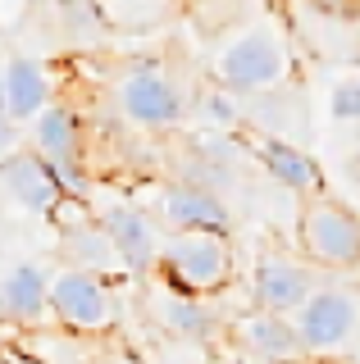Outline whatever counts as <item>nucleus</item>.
Segmentation results:
<instances>
[{
	"label": "nucleus",
	"mask_w": 360,
	"mask_h": 364,
	"mask_svg": "<svg viewBox=\"0 0 360 364\" xmlns=\"http://www.w3.org/2000/svg\"><path fill=\"white\" fill-rule=\"evenodd\" d=\"M155 273L169 282V291L215 296L238 273V250H233L228 232H215V228H174L164 237Z\"/></svg>",
	"instance_id": "1"
},
{
	"label": "nucleus",
	"mask_w": 360,
	"mask_h": 364,
	"mask_svg": "<svg viewBox=\"0 0 360 364\" xmlns=\"http://www.w3.org/2000/svg\"><path fill=\"white\" fill-rule=\"evenodd\" d=\"M287 41L274 23H251V28L233 32L223 46L210 55V77L219 87L238 91V96H255V91L283 87L287 82Z\"/></svg>",
	"instance_id": "2"
},
{
	"label": "nucleus",
	"mask_w": 360,
	"mask_h": 364,
	"mask_svg": "<svg viewBox=\"0 0 360 364\" xmlns=\"http://www.w3.org/2000/svg\"><path fill=\"white\" fill-rule=\"evenodd\" d=\"M115 109L142 132H174L187 123L192 100L164 64L137 60L115 77Z\"/></svg>",
	"instance_id": "3"
},
{
	"label": "nucleus",
	"mask_w": 360,
	"mask_h": 364,
	"mask_svg": "<svg viewBox=\"0 0 360 364\" xmlns=\"http://www.w3.org/2000/svg\"><path fill=\"white\" fill-rule=\"evenodd\" d=\"M297 246L314 269L329 273H356L360 269V214L342 200L314 191L301 205L297 219Z\"/></svg>",
	"instance_id": "4"
},
{
	"label": "nucleus",
	"mask_w": 360,
	"mask_h": 364,
	"mask_svg": "<svg viewBox=\"0 0 360 364\" xmlns=\"http://www.w3.org/2000/svg\"><path fill=\"white\" fill-rule=\"evenodd\" d=\"M297 333L310 360H342L360 346V291L356 287H314L297 314Z\"/></svg>",
	"instance_id": "5"
},
{
	"label": "nucleus",
	"mask_w": 360,
	"mask_h": 364,
	"mask_svg": "<svg viewBox=\"0 0 360 364\" xmlns=\"http://www.w3.org/2000/svg\"><path fill=\"white\" fill-rule=\"evenodd\" d=\"M51 318L69 333H105L119 318L115 278H100L92 269L64 264L51 278Z\"/></svg>",
	"instance_id": "6"
},
{
	"label": "nucleus",
	"mask_w": 360,
	"mask_h": 364,
	"mask_svg": "<svg viewBox=\"0 0 360 364\" xmlns=\"http://www.w3.org/2000/svg\"><path fill=\"white\" fill-rule=\"evenodd\" d=\"M32 146L46 155V164L60 173L64 191L73 196H92V178H87V132L73 105L51 100L46 109L32 119Z\"/></svg>",
	"instance_id": "7"
},
{
	"label": "nucleus",
	"mask_w": 360,
	"mask_h": 364,
	"mask_svg": "<svg viewBox=\"0 0 360 364\" xmlns=\"http://www.w3.org/2000/svg\"><path fill=\"white\" fill-rule=\"evenodd\" d=\"M96 219L105 223L110 237H115V246H119V255H123V264H128L132 278H146V273L160 269L164 237H160V228H155V219L142 210V205H128V200L110 196L96 210Z\"/></svg>",
	"instance_id": "8"
},
{
	"label": "nucleus",
	"mask_w": 360,
	"mask_h": 364,
	"mask_svg": "<svg viewBox=\"0 0 360 364\" xmlns=\"http://www.w3.org/2000/svg\"><path fill=\"white\" fill-rule=\"evenodd\" d=\"M155 214L160 223L174 232V228H215V232H233V210L228 200L219 196L215 187L206 182H164L160 187V200H155Z\"/></svg>",
	"instance_id": "9"
},
{
	"label": "nucleus",
	"mask_w": 360,
	"mask_h": 364,
	"mask_svg": "<svg viewBox=\"0 0 360 364\" xmlns=\"http://www.w3.org/2000/svg\"><path fill=\"white\" fill-rule=\"evenodd\" d=\"M319 287L310 264L292 255H265L255 264V278H251V296L260 310H278V314H297L301 305L310 301V291Z\"/></svg>",
	"instance_id": "10"
},
{
	"label": "nucleus",
	"mask_w": 360,
	"mask_h": 364,
	"mask_svg": "<svg viewBox=\"0 0 360 364\" xmlns=\"http://www.w3.org/2000/svg\"><path fill=\"white\" fill-rule=\"evenodd\" d=\"M0 182H5V191L32 214H51L55 200L64 196L60 173L46 164V155H41L37 146H32V151H18L14 146L9 155H0Z\"/></svg>",
	"instance_id": "11"
},
{
	"label": "nucleus",
	"mask_w": 360,
	"mask_h": 364,
	"mask_svg": "<svg viewBox=\"0 0 360 364\" xmlns=\"http://www.w3.org/2000/svg\"><path fill=\"white\" fill-rule=\"evenodd\" d=\"M233 333H238V341L251 350L255 360H269V364H301V360H310V350H306V341H301L297 318L292 314L260 310V305H255L251 314L238 318Z\"/></svg>",
	"instance_id": "12"
},
{
	"label": "nucleus",
	"mask_w": 360,
	"mask_h": 364,
	"mask_svg": "<svg viewBox=\"0 0 360 364\" xmlns=\"http://www.w3.org/2000/svg\"><path fill=\"white\" fill-rule=\"evenodd\" d=\"M255 159H260V168L278 182V187L297 191V196L324 191L319 164H314V159L306 155V146L292 141V136H260V141H255Z\"/></svg>",
	"instance_id": "13"
},
{
	"label": "nucleus",
	"mask_w": 360,
	"mask_h": 364,
	"mask_svg": "<svg viewBox=\"0 0 360 364\" xmlns=\"http://www.w3.org/2000/svg\"><path fill=\"white\" fill-rule=\"evenodd\" d=\"M60 259L73 264V269H92V273H100V278H115V282L128 273V264H123V255L115 246V237L105 232L100 219L64 228V232H60Z\"/></svg>",
	"instance_id": "14"
},
{
	"label": "nucleus",
	"mask_w": 360,
	"mask_h": 364,
	"mask_svg": "<svg viewBox=\"0 0 360 364\" xmlns=\"http://www.w3.org/2000/svg\"><path fill=\"white\" fill-rule=\"evenodd\" d=\"M246 123L260 128L265 136H292V141H306L310 136V114H306V100L297 91L283 87H269V91H255L246 96Z\"/></svg>",
	"instance_id": "15"
},
{
	"label": "nucleus",
	"mask_w": 360,
	"mask_h": 364,
	"mask_svg": "<svg viewBox=\"0 0 360 364\" xmlns=\"http://www.w3.org/2000/svg\"><path fill=\"white\" fill-rule=\"evenodd\" d=\"M0 87H5V105L14 123H32L51 105V73L41 60H28V55H14L0 64Z\"/></svg>",
	"instance_id": "16"
},
{
	"label": "nucleus",
	"mask_w": 360,
	"mask_h": 364,
	"mask_svg": "<svg viewBox=\"0 0 360 364\" xmlns=\"http://www.w3.org/2000/svg\"><path fill=\"white\" fill-rule=\"evenodd\" d=\"M0 314L9 323H41V318H51V278L37 264H14L0 278Z\"/></svg>",
	"instance_id": "17"
},
{
	"label": "nucleus",
	"mask_w": 360,
	"mask_h": 364,
	"mask_svg": "<svg viewBox=\"0 0 360 364\" xmlns=\"http://www.w3.org/2000/svg\"><path fill=\"white\" fill-rule=\"evenodd\" d=\"M160 328H164L169 337H178V341H210V337H215V328H219V318L206 305V296L174 291V296H164V301H160Z\"/></svg>",
	"instance_id": "18"
},
{
	"label": "nucleus",
	"mask_w": 360,
	"mask_h": 364,
	"mask_svg": "<svg viewBox=\"0 0 360 364\" xmlns=\"http://www.w3.org/2000/svg\"><path fill=\"white\" fill-rule=\"evenodd\" d=\"M196 119L206 123L210 132H233V128H242L246 123V105H242V96L238 91H228V87H206L196 96Z\"/></svg>",
	"instance_id": "19"
},
{
	"label": "nucleus",
	"mask_w": 360,
	"mask_h": 364,
	"mask_svg": "<svg viewBox=\"0 0 360 364\" xmlns=\"http://www.w3.org/2000/svg\"><path fill=\"white\" fill-rule=\"evenodd\" d=\"M55 9H60V23H64V32L78 41H92L105 32V0H55Z\"/></svg>",
	"instance_id": "20"
},
{
	"label": "nucleus",
	"mask_w": 360,
	"mask_h": 364,
	"mask_svg": "<svg viewBox=\"0 0 360 364\" xmlns=\"http://www.w3.org/2000/svg\"><path fill=\"white\" fill-rule=\"evenodd\" d=\"M329 119L333 123H356L360 128V77H342L329 96Z\"/></svg>",
	"instance_id": "21"
},
{
	"label": "nucleus",
	"mask_w": 360,
	"mask_h": 364,
	"mask_svg": "<svg viewBox=\"0 0 360 364\" xmlns=\"http://www.w3.org/2000/svg\"><path fill=\"white\" fill-rule=\"evenodd\" d=\"M306 9H314V14L324 18H360V0H306Z\"/></svg>",
	"instance_id": "22"
},
{
	"label": "nucleus",
	"mask_w": 360,
	"mask_h": 364,
	"mask_svg": "<svg viewBox=\"0 0 360 364\" xmlns=\"http://www.w3.org/2000/svg\"><path fill=\"white\" fill-rule=\"evenodd\" d=\"M14 146H18V123H14V114L5 105V87H0V155H9Z\"/></svg>",
	"instance_id": "23"
},
{
	"label": "nucleus",
	"mask_w": 360,
	"mask_h": 364,
	"mask_svg": "<svg viewBox=\"0 0 360 364\" xmlns=\"http://www.w3.org/2000/svg\"><path fill=\"white\" fill-rule=\"evenodd\" d=\"M342 173H346V182H351V187H360V151H346Z\"/></svg>",
	"instance_id": "24"
},
{
	"label": "nucleus",
	"mask_w": 360,
	"mask_h": 364,
	"mask_svg": "<svg viewBox=\"0 0 360 364\" xmlns=\"http://www.w3.org/2000/svg\"><path fill=\"white\" fill-rule=\"evenodd\" d=\"M5 350H9V360H14V364H51V360H41L37 350H18V346H5Z\"/></svg>",
	"instance_id": "25"
},
{
	"label": "nucleus",
	"mask_w": 360,
	"mask_h": 364,
	"mask_svg": "<svg viewBox=\"0 0 360 364\" xmlns=\"http://www.w3.org/2000/svg\"><path fill=\"white\" fill-rule=\"evenodd\" d=\"M0 364H14V360H9V350H5V346H0Z\"/></svg>",
	"instance_id": "26"
},
{
	"label": "nucleus",
	"mask_w": 360,
	"mask_h": 364,
	"mask_svg": "<svg viewBox=\"0 0 360 364\" xmlns=\"http://www.w3.org/2000/svg\"><path fill=\"white\" fill-rule=\"evenodd\" d=\"M337 364H360V355H356V360H337Z\"/></svg>",
	"instance_id": "27"
}]
</instances>
